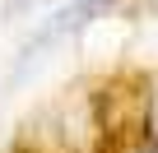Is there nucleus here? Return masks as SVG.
I'll use <instances>...</instances> for the list:
<instances>
[{
  "label": "nucleus",
  "instance_id": "1",
  "mask_svg": "<svg viewBox=\"0 0 158 153\" xmlns=\"http://www.w3.org/2000/svg\"><path fill=\"white\" fill-rule=\"evenodd\" d=\"M149 139H153L149 148L158 153V93H153V107H149Z\"/></svg>",
  "mask_w": 158,
  "mask_h": 153
},
{
  "label": "nucleus",
  "instance_id": "2",
  "mask_svg": "<svg viewBox=\"0 0 158 153\" xmlns=\"http://www.w3.org/2000/svg\"><path fill=\"white\" fill-rule=\"evenodd\" d=\"M135 153H153V148H149V144H144V148H135Z\"/></svg>",
  "mask_w": 158,
  "mask_h": 153
}]
</instances>
